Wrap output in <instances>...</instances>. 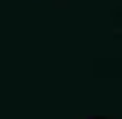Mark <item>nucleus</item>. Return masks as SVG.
<instances>
[]
</instances>
